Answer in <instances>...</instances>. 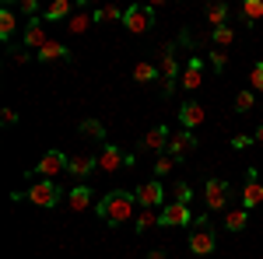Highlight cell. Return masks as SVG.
<instances>
[{
	"instance_id": "obj_1",
	"label": "cell",
	"mask_w": 263,
	"mask_h": 259,
	"mask_svg": "<svg viewBox=\"0 0 263 259\" xmlns=\"http://www.w3.org/2000/svg\"><path fill=\"white\" fill-rule=\"evenodd\" d=\"M137 210L141 207H137V196L130 189H112V193L99 196V203H95V214H99V221L105 228H120L126 221H134Z\"/></svg>"
},
{
	"instance_id": "obj_2",
	"label": "cell",
	"mask_w": 263,
	"mask_h": 259,
	"mask_svg": "<svg viewBox=\"0 0 263 259\" xmlns=\"http://www.w3.org/2000/svg\"><path fill=\"white\" fill-rule=\"evenodd\" d=\"M158 74H162V95H172L176 91V84H179V56H176V42H165L162 49H158Z\"/></svg>"
},
{
	"instance_id": "obj_3",
	"label": "cell",
	"mask_w": 263,
	"mask_h": 259,
	"mask_svg": "<svg viewBox=\"0 0 263 259\" xmlns=\"http://www.w3.org/2000/svg\"><path fill=\"white\" fill-rule=\"evenodd\" d=\"M214 245H218L214 224H211V217L203 214V217H197V221H193V228H190V252H193V256H211Z\"/></svg>"
},
{
	"instance_id": "obj_4",
	"label": "cell",
	"mask_w": 263,
	"mask_h": 259,
	"mask_svg": "<svg viewBox=\"0 0 263 259\" xmlns=\"http://www.w3.org/2000/svg\"><path fill=\"white\" fill-rule=\"evenodd\" d=\"M25 196L32 200L35 207H42V210H53L60 200H67V193H63L53 179H39V182H32V186H28V193H25Z\"/></svg>"
},
{
	"instance_id": "obj_5",
	"label": "cell",
	"mask_w": 263,
	"mask_h": 259,
	"mask_svg": "<svg viewBox=\"0 0 263 259\" xmlns=\"http://www.w3.org/2000/svg\"><path fill=\"white\" fill-rule=\"evenodd\" d=\"M158 11H162V4H151V7L134 4V7H126V14H123V28H126V32H134V35H144V32L151 28V21H155Z\"/></svg>"
},
{
	"instance_id": "obj_6",
	"label": "cell",
	"mask_w": 263,
	"mask_h": 259,
	"mask_svg": "<svg viewBox=\"0 0 263 259\" xmlns=\"http://www.w3.org/2000/svg\"><path fill=\"white\" fill-rule=\"evenodd\" d=\"M95 158H99V172H120V168H126V165L137 161V151H123L116 144H105Z\"/></svg>"
},
{
	"instance_id": "obj_7",
	"label": "cell",
	"mask_w": 263,
	"mask_h": 259,
	"mask_svg": "<svg viewBox=\"0 0 263 259\" xmlns=\"http://www.w3.org/2000/svg\"><path fill=\"white\" fill-rule=\"evenodd\" d=\"M67 165H70V158H67L63 151H46V154L35 161L32 175H39V179H57L60 172H67Z\"/></svg>"
},
{
	"instance_id": "obj_8",
	"label": "cell",
	"mask_w": 263,
	"mask_h": 259,
	"mask_svg": "<svg viewBox=\"0 0 263 259\" xmlns=\"http://www.w3.org/2000/svg\"><path fill=\"white\" fill-rule=\"evenodd\" d=\"M134 196H137V207H141V210H162L165 203H168V200H162L165 196L162 179H151V182H144V186H137Z\"/></svg>"
},
{
	"instance_id": "obj_9",
	"label": "cell",
	"mask_w": 263,
	"mask_h": 259,
	"mask_svg": "<svg viewBox=\"0 0 263 259\" xmlns=\"http://www.w3.org/2000/svg\"><path fill=\"white\" fill-rule=\"evenodd\" d=\"M228 196H232V186L224 179H207V186H203V203H207L211 214L214 210H224L228 207Z\"/></svg>"
},
{
	"instance_id": "obj_10",
	"label": "cell",
	"mask_w": 263,
	"mask_h": 259,
	"mask_svg": "<svg viewBox=\"0 0 263 259\" xmlns=\"http://www.w3.org/2000/svg\"><path fill=\"white\" fill-rule=\"evenodd\" d=\"M46 42H49V35H46V28H42V18H28L25 28H21V49L39 53Z\"/></svg>"
},
{
	"instance_id": "obj_11",
	"label": "cell",
	"mask_w": 263,
	"mask_h": 259,
	"mask_svg": "<svg viewBox=\"0 0 263 259\" xmlns=\"http://www.w3.org/2000/svg\"><path fill=\"white\" fill-rule=\"evenodd\" d=\"M197 144H200V140H197L193 130H176L172 140H168V151H165V154H172L176 161H182V158H190V154L197 151Z\"/></svg>"
},
{
	"instance_id": "obj_12",
	"label": "cell",
	"mask_w": 263,
	"mask_h": 259,
	"mask_svg": "<svg viewBox=\"0 0 263 259\" xmlns=\"http://www.w3.org/2000/svg\"><path fill=\"white\" fill-rule=\"evenodd\" d=\"M242 207H246V210H256V207H263V182H260V172H256V168H249V172H246Z\"/></svg>"
},
{
	"instance_id": "obj_13",
	"label": "cell",
	"mask_w": 263,
	"mask_h": 259,
	"mask_svg": "<svg viewBox=\"0 0 263 259\" xmlns=\"http://www.w3.org/2000/svg\"><path fill=\"white\" fill-rule=\"evenodd\" d=\"M162 224H165V228H186V224H193V214H190L186 203L168 200V203L162 207Z\"/></svg>"
},
{
	"instance_id": "obj_14",
	"label": "cell",
	"mask_w": 263,
	"mask_h": 259,
	"mask_svg": "<svg viewBox=\"0 0 263 259\" xmlns=\"http://www.w3.org/2000/svg\"><path fill=\"white\" fill-rule=\"evenodd\" d=\"M168 140H172V130L165 126V123H158V126H151L147 133H144V140H141V151H168Z\"/></svg>"
},
{
	"instance_id": "obj_15",
	"label": "cell",
	"mask_w": 263,
	"mask_h": 259,
	"mask_svg": "<svg viewBox=\"0 0 263 259\" xmlns=\"http://www.w3.org/2000/svg\"><path fill=\"white\" fill-rule=\"evenodd\" d=\"M200 84H203V60H200V56H190V63L182 67V74H179V88L197 91Z\"/></svg>"
},
{
	"instance_id": "obj_16",
	"label": "cell",
	"mask_w": 263,
	"mask_h": 259,
	"mask_svg": "<svg viewBox=\"0 0 263 259\" xmlns=\"http://www.w3.org/2000/svg\"><path fill=\"white\" fill-rule=\"evenodd\" d=\"M95 203H99V200H95V193H91L84 182H81V186H74V189L67 193V207H70L74 214H84V210H91Z\"/></svg>"
},
{
	"instance_id": "obj_17",
	"label": "cell",
	"mask_w": 263,
	"mask_h": 259,
	"mask_svg": "<svg viewBox=\"0 0 263 259\" xmlns=\"http://www.w3.org/2000/svg\"><path fill=\"white\" fill-rule=\"evenodd\" d=\"M74 11H78V7H74L70 0H53V4L42 11V25H53V21H63V25H67V18H70Z\"/></svg>"
},
{
	"instance_id": "obj_18",
	"label": "cell",
	"mask_w": 263,
	"mask_h": 259,
	"mask_svg": "<svg viewBox=\"0 0 263 259\" xmlns=\"http://www.w3.org/2000/svg\"><path fill=\"white\" fill-rule=\"evenodd\" d=\"M203 116H207V112H203L200 102H186V105L179 109V123H182V130H197V126L203 123Z\"/></svg>"
},
{
	"instance_id": "obj_19",
	"label": "cell",
	"mask_w": 263,
	"mask_h": 259,
	"mask_svg": "<svg viewBox=\"0 0 263 259\" xmlns=\"http://www.w3.org/2000/svg\"><path fill=\"white\" fill-rule=\"evenodd\" d=\"M91 21H95V14H91L88 7H81V4H78V11L67 18V32H70V35H81V32H88V28H91Z\"/></svg>"
},
{
	"instance_id": "obj_20",
	"label": "cell",
	"mask_w": 263,
	"mask_h": 259,
	"mask_svg": "<svg viewBox=\"0 0 263 259\" xmlns=\"http://www.w3.org/2000/svg\"><path fill=\"white\" fill-rule=\"evenodd\" d=\"M99 168V158H91V154H81V158H70V165H67V172L74 175V179H88L91 172Z\"/></svg>"
},
{
	"instance_id": "obj_21",
	"label": "cell",
	"mask_w": 263,
	"mask_h": 259,
	"mask_svg": "<svg viewBox=\"0 0 263 259\" xmlns=\"http://www.w3.org/2000/svg\"><path fill=\"white\" fill-rule=\"evenodd\" d=\"M14 32H18V14H14V7H11V4H4V7H0V39L11 42Z\"/></svg>"
},
{
	"instance_id": "obj_22",
	"label": "cell",
	"mask_w": 263,
	"mask_h": 259,
	"mask_svg": "<svg viewBox=\"0 0 263 259\" xmlns=\"http://www.w3.org/2000/svg\"><path fill=\"white\" fill-rule=\"evenodd\" d=\"M67 56H70V53H67V46L57 42V39H49L39 53H35V60H42V63H57V60H67Z\"/></svg>"
},
{
	"instance_id": "obj_23",
	"label": "cell",
	"mask_w": 263,
	"mask_h": 259,
	"mask_svg": "<svg viewBox=\"0 0 263 259\" xmlns=\"http://www.w3.org/2000/svg\"><path fill=\"white\" fill-rule=\"evenodd\" d=\"M134 81H137V84H155V81H162V74H158L155 63L141 60V63H134Z\"/></svg>"
},
{
	"instance_id": "obj_24",
	"label": "cell",
	"mask_w": 263,
	"mask_h": 259,
	"mask_svg": "<svg viewBox=\"0 0 263 259\" xmlns=\"http://www.w3.org/2000/svg\"><path fill=\"white\" fill-rule=\"evenodd\" d=\"M246 224H249V210L246 207H235V210L224 214V231H242Z\"/></svg>"
},
{
	"instance_id": "obj_25",
	"label": "cell",
	"mask_w": 263,
	"mask_h": 259,
	"mask_svg": "<svg viewBox=\"0 0 263 259\" xmlns=\"http://www.w3.org/2000/svg\"><path fill=\"white\" fill-rule=\"evenodd\" d=\"M155 224H162V210H137V217H134V231H151Z\"/></svg>"
},
{
	"instance_id": "obj_26",
	"label": "cell",
	"mask_w": 263,
	"mask_h": 259,
	"mask_svg": "<svg viewBox=\"0 0 263 259\" xmlns=\"http://www.w3.org/2000/svg\"><path fill=\"white\" fill-rule=\"evenodd\" d=\"M203 14H207V25H211V32H214V28H224V21H228V7H224V4H207Z\"/></svg>"
},
{
	"instance_id": "obj_27",
	"label": "cell",
	"mask_w": 263,
	"mask_h": 259,
	"mask_svg": "<svg viewBox=\"0 0 263 259\" xmlns=\"http://www.w3.org/2000/svg\"><path fill=\"white\" fill-rule=\"evenodd\" d=\"M239 18H242L246 25L260 21V18H263V0H246L242 7H239Z\"/></svg>"
},
{
	"instance_id": "obj_28",
	"label": "cell",
	"mask_w": 263,
	"mask_h": 259,
	"mask_svg": "<svg viewBox=\"0 0 263 259\" xmlns=\"http://www.w3.org/2000/svg\"><path fill=\"white\" fill-rule=\"evenodd\" d=\"M211 42H214V49H228V46L235 42V28H228V25H224V28H214V32H211Z\"/></svg>"
},
{
	"instance_id": "obj_29",
	"label": "cell",
	"mask_w": 263,
	"mask_h": 259,
	"mask_svg": "<svg viewBox=\"0 0 263 259\" xmlns=\"http://www.w3.org/2000/svg\"><path fill=\"white\" fill-rule=\"evenodd\" d=\"M123 14H126V11H120V7H112V4H105V7H99V11H95V21H102V25H109V21H123Z\"/></svg>"
},
{
	"instance_id": "obj_30",
	"label": "cell",
	"mask_w": 263,
	"mask_h": 259,
	"mask_svg": "<svg viewBox=\"0 0 263 259\" xmlns=\"http://www.w3.org/2000/svg\"><path fill=\"white\" fill-rule=\"evenodd\" d=\"M172 200H176V203H186V207H190V200H193V186L179 179L176 186H172Z\"/></svg>"
},
{
	"instance_id": "obj_31",
	"label": "cell",
	"mask_w": 263,
	"mask_h": 259,
	"mask_svg": "<svg viewBox=\"0 0 263 259\" xmlns=\"http://www.w3.org/2000/svg\"><path fill=\"white\" fill-rule=\"evenodd\" d=\"M172 168H176V158H172V154H158V161H155L151 172H155V179H162V175H168Z\"/></svg>"
},
{
	"instance_id": "obj_32",
	"label": "cell",
	"mask_w": 263,
	"mask_h": 259,
	"mask_svg": "<svg viewBox=\"0 0 263 259\" xmlns=\"http://www.w3.org/2000/svg\"><path fill=\"white\" fill-rule=\"evenodd\" d=\"M81 133H88V137H95V140H105V126L99 119H81Z\"/></svg>"
},
{
	"instance_id": "obj_33",
	"label": "cell",
	"mask_w": 263,
	"mask_h": 259,
	"mask_svg": "<svg viewBox=\"0 0 263 259\" xmlns=\"http://www.w3.org/2000/svg\"><path fill=\"white\" fill-rule=\"evenodd\" d=\"M253 105H256V95L253 91H239L235 95V112H249Z\"/></svg>"
},
{
	"instance_id": "obj_34",
	"label": "cell",
	"mask_w": 263,
	"mask_h": 259,
	"mask_svg": "<svg viewBox=\"0 0 263 259\" xmlns=\"http://www.w3.org/2000/svg\"><path fill=\"white\" fill-rule=\"evenodd\" d=\"M224 67H228L224 49H214V53H211V70H214V74H224Z\"/></svg>"
},
{
	"instance_id": "obj_35",
	"label": "cell",
	"mask_w": 263,
	"mask_h": 259,
	"mask_svg": "<svg viewBox=\"0 0 263 259\" xmlns=\"http://www.w3.org/2000/svg\"><path fill=\"white\" fill-rule=\"evenodd\" d=\"M249 84H253V91H263V60L253 63V70H249Z\"/></svg>"
},
{
	"instance_id": "obj_36",
	"label": "cell",
	"mask_w": 263,
	"mask_h": 259,
	"mask_svg": "<svg viewBox=\"0 0 263 259\" xmlns=\"http://www.w3.org/2000/svg\"><path fill=\"white\" fill-rule=\"evenodd\" d=\"M256 140L249 137V133H239V137H232V151H246V147H253Z\"/></svg>"
},
{
	"instance_id": "obj_37",
	"label": "cell",
	"mask_w": 263,
	"mask_h": 259,
	"mask_svg": "<svg viewBox=\"0 0 263 259\" xmlns=\"http://www.w3.org/2000/svg\"><path fill=\"white\" fill-rule=\"evenodd\" d=\"M21 14H28V18H42V14H39V4H35V0H21Z\"/></svg>"
},
{
	"instance_id": "obj_38",
	"label": "cell",
	"mask_w": 263,
	"mask_h": 259,
	"mask_svg": "<svg viewBox=\"0 0 263 259\" xmlns=\"http://www.w3.org/2000/svg\"><path fill=\"white\" fill-rule=\"evenodd\" d=\"M11 60L14 63H28V60H35V53H28V49H11Z\"/></svg>"
},
{
	"instance_id": "obj_39",
	"label": "cell",
	"mask_w": 263,
	"mask_h": 259,
	"mask_svg": "<svg viewBox=\"0 0 263 259\" xmlns=\"http://www.w3.org/2000/svg\"><path fill=\"white\" fill-rule=\"evenodd\" d=\"M0 123H4V126H14V123H18V112H14V109H4V112H0Z\"/></svg>"
},
{
	"instance_id": "obj_40",
	"label": "cell",
	"mask_w": 263,
	"mask_h": 259,
	"mask_svg": "<svg viewBox=\"0 0 263 259\" xmlns=\"http://www.w3.org/2000/svg\"><path fill=\"white\" fill-rule=\"evenodd\" d=\"M147 259H168V256H165L162 249H151V252H147Z\"/></svg>"
},
{
	"instance_id": "obj_41",
	"label": "cell",
	"mask_w": 263,
	"mask_h": 259,
	"mask_svg": "<svg viewBox=\"0 0 263 259\" xmlns=\"http://www.w3.org/2000/svg\"><path fill=\"white\" fill-rule=\"evenodd\" d=\"M253 140H256V144H260V147H263V123H260V126H256V133H253Z\"/></svg>"
}]
</instances>
